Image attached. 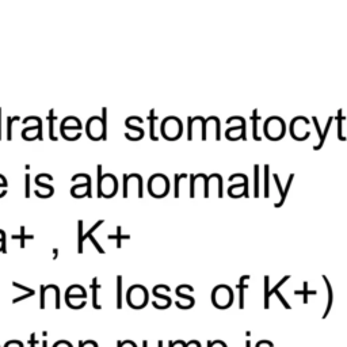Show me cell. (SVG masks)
<instances>
[{
	"mask_svg": "<svg viewBox=\"0 0 347 347\" xmlns=\"http://www.w3.org/2000/svg\"><path fill=\"white\" fill-rule=\"evenodd\" d=\"M29 193H30V189H29V174L26 175V197H29Z\"/></svg>",
	"mask_w": 347,
	"mask_h": 347,
	"instance_id": "obj_9",
	"label": "cell"
},
{
	"mask_svg": "<svg viewBox=\"0 0 347 347\" xmlns=\"http://www.w3.org/2000/svg\"><path fill=\"white\" fill-rule=\"evenodd\" d=\"M102 113H103V118H102V129H103L102 138H103V140H106V109H105V107L102 109Z\"/></svg>",
	"mask_w": 347,
	"mask_h": 347,
	"instance_id": "obj_7",
	"label": "cell"
},
{
	"mask_svg": "<svg viewBox=\"0 0 347 347\" xmlns=\"http://www.w3.org/2000/svg\"><path fill=\"white\" fill-rule=\"evenodd\" d=\"M44 347H46V342H44Z\"/></svg>",
	"mask_w": 347,
	"mask_h": 347,
	"instance_id": "obj_11",
	"label": "cell"
},
{
	"mask_svg": "<svg viewBox=\"0 0 347 347\" xmlns=\"http://www.w3.org/2000/svg\"><path fill=\"white\" fill-rule=\"evenodd\" d=\"M162 345H163V343H162V342H159V347H162Z\"/></svg>",
	"mask_w": 347,
	"mask_h": 347,
	"instance_id": "obj_10",
	"label": "cell"
},
{
	"mask_svg": "<svg viewBox=\"0 0 347 347\" xmlns=\"http://www.w3.org/2000/svg\"><path fill=\"white\" fill-rule=\"evenodd\" d=\"M155 111L151 110V137L152 140H157V137L155 136Z\"/></svg>",
	"mask_w": 347,
	"mask_h": 347,
	"instance_id": "obj_2",
	"label": "cell"
},
{
	"mask_svg": "<svg viewBox=\"0 0 347 347\" xmlns=\"http://www.w3.org/2000/svg\"><path fill=\"white\" fill-rule=\"evenodd\" d=\"M96 281H98V278H94L92 284H91V289H92V297H94V306H95L96 309H99L101 306L96 304V290L99 289V286L96 284Z\"/></svg>",
	"mask_w": 347,
	"mask_h": 347,
	"instance_id": "obj_3",
	"label": "cell"
},
{
	"mask_svg": "<svg viewBox=\"0 0 347 347\" xmlns=\"http://www.w3.org/2000/svg\"><path fill=\"white\" fill-rule=\"evenodd\" d=\"M118 308H121L122 304H121V277H118V304H117Z\"/></svg>",
	"mask_w": 347,
	"mask_h": 347,
	"instance_id": "obj_8",
	"label": "cell"
},
{
	"mask_svg": "<svg viewBox=\"0 0 347 347\" xmlns=\"http://www.w3.org/2000/svg\"><path fill=\"white\" fill-rule=\"evenodd\" d=\"M33 238H34L33 235H30V236H25V226H22L21 228V236H16V235H14V236H13V239H15V240H16V239H21L22 240L21 247H25V240H26V239H33Z\"/></svg>",
	"mask_w": 347,
	"mask_h": 347,
	"instance_id": "obj_4",
	"label": "cell"
},
{
	"mask_svg": "<svg viewBox=\"0 0 347 347\" xmlns=\"http://www.w3.org/2000/svg\"><path fill=\"white\" fill-rule=\"evenodd\" d=\"M129 238H130L129 235H126V236H122V235H121V226H118V228H117L116 236H113V235H110L109 236L110 240H114V239H116L117 241H118V243H117V245H118V247H121V240H122V239H129Z\"/></svg>",
	"mask_w": 347,
	"mask_h": 347,
	"instance_id": "obj_1",
	"label": "cell"
},
{
	"mask_svg": "<svg viewBox=\"0 0 347 347\" xmlns=\"http://www.w3.org/2000/svg\"><path fill=\"white\" fill-rule=\"evenodd\" d=\"M83 221H79V252H83Z\"/></svg>",
	"mask_w": 347,
	"mask_h": 347,
	"instance_id": "obj_6",
	"label": "cell"
},
{
	"mask_svg": "<svg viewBox=\"0 0 347 347\" xmlns=\"http://www.w3.org/2000/svg\"><path fill=\"white\" fill-rule=\"evenodd\" d=\"M49 120V123H50V130H49V136L52 140H56V137L53 136V121H55L56 118H53V110H50V114L48 117Z\"/></svg>",
	"mask_w": 347,
	"mask_h": 347,
	"instance_id": "obj_5",
	"label": "cell"
}]
</instances>
